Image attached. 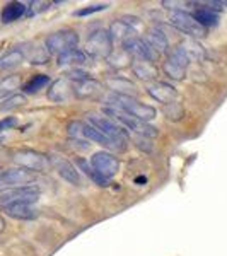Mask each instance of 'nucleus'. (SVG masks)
<instances>
[{"label":"nucleus","instance_id":"nucleus-22","mask_svg":"<svg viewBox=\"0 0 227 256\" xmlns=\"http://www.w3.org/2000/svg\"><path fill=\"white\" fill-rule=\"evenodd\" d=\"M6 214L12 218H18V220H31V218L38 217V210L31 207V204H12L4 207Z\"/></svg>","mask_w":227,"mask_h":256},{"label":"nucleus","instance_id":"nucleus-38","mask_svg":"<svg viewBox=\"0 0 227 256\" xmlns=\"http://www.w3.org/2000/svg\"><path fill=\"white\" fill-rule=\"evenodd\" d=\"M18 125V118L14 116H9V118H4L0 120V132H6V130H10Z\"/></svg>","mask_w":227,"mask_h":256},{"label":"nucleus","instance_id":"nucleus-26","mask_svg":"<svg viewBox=\"0 0 227 256\" xmlns=\"http://www.w3.org/2000/svg\"><path fill=\"white\" fill-rule=\"evenodd\" d=\"M28 12V6L26 4H22V2H10V4H7L6 7H4V10H2V22L4 24H10V22H14V20H18L22 18L24 14Z\"/></svg>","mask_w":227,"mask_h":256},{"label":"nucleus","instance_id":"nucleus-23","mask_svg":"<svg viewBox=\"0 0 227 256\" xmlns=\"http://www.w3.org/2000/svg\"><path fill=\"white\" fill-rule=\"evenodd\" d=\"M89 62V55L82 50H70V52L64 53V55L58 56V65L60 67H80V65L88 64Z\"/></svg>","mask_w":227,"mask_h":256},{"label":"nucleus","instance_id":"nucleus-5","mask_svg":"<svg viewBox=\"0 0 227 256\" xmlns=\"http://www.w3.org/2000/svg\"><path fill=\"white\" fill-rule=\"evenodd\" d=\"M79 44V34L72 30H62L56 32H52L44 41V46H46L48 53H55V55H64V53L70 52V50H76Z\"/></svg>","mask_w":227,"mask_h":256},{"label":"nucleus","instance_id":"nucleus-4","mask_svg":"<svg viewBox=\"0 0 227 256\" xmlns=\"http://www.w3.org/2000/svg\"><path fill=\"white\" fill-rule=\"evenodd\" d=\"M169 22H171V26H174L176 30L192 36V40L204 38V36L207 34V30H205V28L193 18L192 12H188V10H172L171 16H169Z\"/></svg>","mask_w":227,"mask_h":256},{"label":"nucleus","instance_id":"nucleus-13","mask_svg":"<svg viewBox=\"0 0 227 256\" xmlns=\"http://www.w3.org/2000/svg\"><path fill=\"white\" fill-rule=\"evenodd\" d=\"M90 164H92V168L96 169L101 176L108 178L111 180L116 172L120 171V160L118 158H114L113 154H110V152H96V154L90 158Z\"/></svg>","mask_w":227,"mask_h":256},{"label":"nucleus","instance_id":"nucleus-32","mask_svg":"<svg viewBox=\"0 0 227 256\" xmlns=\"http://www.w3.org/2000/svg\"><path fill=\"white\" fill-rule=\"evenodd\" d=\"M162 111H164V114H166V118L172 120V122H178L184 114L183 106H181L178 101H171V102H168V104H164Z\"/></svg>","mask_w":227,"mask_h":256},{"label":"nucleus","instance_id":"nucleus-36","mask_svg":"<svg viewBox=\"0 0 227 256\" xmlns=\"http://www.w3.org/2000/svg\"><path fill=\"white\" fill-rule=\"evenodd\" d=\"M48 7H52V2H41V0H38V2H31V7H28V14L30 16H34L38 14V12H43L46 10Z\"/></svg>","mask_w":227,"mask_h":256},{"label":"nucleus","instance_id":"nucleus-3","mask_svg":"<svg viewBox=\"0 0 227 256\" xmlns=\"http://www.w3.org/2000/svg\"><path fill=\"white\" fill-rule=\"evenodd\" d=\"M104 113L108 114L111 120H114V122H120L125 125V130H132L135 132V134H138L140 137H146V138H152L156 137V135L159 134L158 128L148 125L147 122H142V120H137L134 116H130V114L123 113V111L120 110H114V108H104Z\"/></svg>","mask_w":227,"mask_h":256},{"label":"nucleus","instance_id":"nucleus-11","mask_svg":"<svg viewBox=\"0 0 227 256\" xmlns=\"http://www.w3.org/2000/svg\"><path fill=\"white\" fill-rule=\"evenodd\" d=\"M40 198L38 186H20L0 193V207H7L12 204H34Z\"/></svg>","mask_w":227,"mask_h":256},{"label":"nucleus","instance_id":"nucleus-20","mask_svg":"<svg viewBox=\"0 0 227 256\" xmlns=\"http://www.w3.org/2000/svg\"><path fill=\"white\" fill-rule=\"evenodd\" d=\"M102 84L94 79H86L82 82H76V98L80 99H94L102 92Z\"/></svg>","mask_w":227,"mask_h":256},{"label":"nucleus","instance_id":"nucleus-19","mask_svg":"<svg viewBox=\"0 0 227 256\" xmlns=\"http://www.w3.org/2000/svg\"><path fill=\"white\" fill-rule=\"evenodd\" d=\"M146 41L148 43V46L154 50L158 55H162V53L168 52V46H169L168 36L164 34V31L160 30L159 26H152L150 30L147 31Z\"/></svg>","mask_w":227,"mask_h":256},{"label":"nucleus","instance_id":"nucleus-24","mask_svg":"<svg viewBox=\"0 0 227 256\" xmlns=\"http://www.w3.org/2000/svg\"><path fill=\"white\" fill-rule=\"evenodd\" d=\"M132 70L142 80H152L158 77V67L152 62L147 60H137V58L132 60Z\"/></svg>","mask_w":227,"mask_h":256},{"label":"nucleus","instance_id":"nucleus-6","mask_svg":"<svg viewBox=\"0 0 227 256\" xmlns=\"http://www.w3.org/2000/svg\"><path fill=\"white\" fill-rule=\"evenodd\" d=\"M86 53L94 58H110L113 53V38L110 30H98L88 38Z\"/></svg>","mask_w":227,"mask_h":256},{"label":"nucleus","instance_id":"nucleus-33","mask_svg":"<svg viewBox=\"0 0 227 256\" xmlns=\"http://www.w3.org/2000/svg\"><path fill=\"white\" fill-rule=\"evenodd\" d=\"M110 64L113 65V67H118V68L128 67V65H132V56L122 48L118 53H114V55L111 53V55H110Z\"/></svg>","mask_w":227,"mask_h":256},{"label":"nucleus","instance_id":"nucleus-1","mask_svg":"<svg viewBox=\"0 0 227 256\" xmlns=\"http://www.w3.org/2000/svg\"><path fill=\"white\" fill-rule=\"evenodd\" d=\"M108 102L114 110L123 111V113L130 114V116L142 120V122H150V120H154L156 114H158L156 108H152V106H148V104H144L137 98H132V96L111 94L108 98Z\"/></svg>","mask_w":227,"mask_h":256},{"label":"nucleus","instance_id":"nucleus-37","mask_svg":"<svg viewBox=\"0 0 227 256\" xmlns=\"http://www.w3.org/2000/svg\"><path fill=\"white\" fill-rule=\"evenodd\" d=\"M164 7H168V9H172V10H186L188 6H195L193 2H176V0H172V2H162Z\"/></svg>","mask_w":227,"mask_h":256},{"label":"nucleus","instance_id":"nucleus-9","mask_svg":"<svg viewBox=\"0 0 227 256\" xmlns=\"http://www.w3.org/2000/svg\"><path fill=\"white\" fill-rule=\"evenodd\" d=\"M36 180V174L28 169L14 168L0 172V193L7 190H14L20 186H30V183Z\"/></svg>","mask_w":227,"mask_h":256},{"label":"nucleus","instance_id":"nucleus-40","mask_svg":"<svg viewBox=\"0 0 227 256\" xmlns=\"http://www.w3.org/2000/svg\"><path fill=\"white\" fill-rule=\"evenodd\" d=\"M218 6H224V7H227V0H220V2H217Z\"/></svg>","mask_w":227,"mask_h":256},{"label":"nucleus","instance_id":"nucleus-8","mask_svg":"<svg viewBox=\"0 0 227 256\" xmlns=\"http://www.w3.org/2000/svg\"><path fill=\"white\" fill-rule=\"evenodd\" d=\"M68 134L72 135V137H84V138L92 140V142H98L99 146H102L106 148H114V150H118V147L114 146V142H111L104 134H101V132H99L98 128H94L90 123L70 122L68 123Z\"/></svg>","mask_w":227,"mask_h":256},{"label":"nucleus","instance_id":"nucleus-15","mask_svg":"<svg viewBox=\"0 0 227 256\" xmlns=\"http://www.w3.org/2000/svg\"><path fill=\"white\" fill-rule=\"evenodd\" d=\"M72 98H76V82H72L68 77L50 84L48 99H52L53 102H67Z\"/></svg>","mask_w":227,"mask_h":256},{"label":"nucleus","instance_id":"nucleus-39","mask_svg":"<svg viewBox=\"0 0 227 256\" xmlns=\"http://www.w3.org/2000/svg\"><path fill=\"white\" fill-rule=\"evenodd\" d=\"M4 229H6V220L4 217H0V232H4Z\"/></svg>","mask_w":227,"mask_h":256},{"label":"nucleus","instance_id":"nucleus-14","mask_svg":"<svg viewBox=\"0 0 227 256\" xmlns=\"http://www.w3.org/2000/svg\"><path fill=\"white\" fill-rule=\"evenodd\" d=\"M123 50H125L130 56H135L137 60H147V62H152V64H154L159 56L154 50L148 46L147 41L138 38V36L126 40L125 43H123Z\"/></svg>","mask_w":227,"mask_h":256},{"label":"nucleus","instance_id":"nucleus-2","mask_svg":"<svg viewBox=\"0 0 227 256\" xmlns=\"http://www.w3.org/2000/svg\"><path fill=\"white\" fill-rule=\"evenodd\" d=\"M89 123L94 128H98L101 134H104L111 142H114V146L118 147V150H125L126 144H128V132L125 130V126L118 125L114 120L110 116H102V114H89Z\"/></svg>","mask_w":227,"mask_h":256},{"label":"nucleus","instance_id":"nucleus-12","mask_svg":"<svg viewBox=\"0 0 227 256\" xmlns=\"http://www.w3.org/2000/svg\"><path fill=\"white\" fill-rule=\"evenodd\" d=\"M190 65V58L186 53L183 52L180 46L172 52V55H169V58L164 62L162 70L164 74L172 80H183L186 77V68Z\"/></svg>","mask_w":227,"mask_h":256},{"label":"nucleus","instance_id":"nucleus-7","mask_svg":"<svg viewBox=\"0 0 227 256\" xmlns=\"http://www.w3.org/2000/svg\"><path fill=\"white\" fill-rule=\"evenodd\" d=\"M14 162L19 168L28 169L31 172H46L50 166H52V160L48 156L41 154V152L30 150V148H24V150H18L14 154Z\"/></svg>","mask_w":227,"mask_h":256},{"label":"nucleus","instance_id":"nucleus-27","mask_svg":"<svg viewBox=\"0 0 227 256\" xmlns=\"http://www.w3.org/2000/svg\"><path fill=\"white\" fill-rule=\"evenodd\" d=\"M180 48L183 50L184 53H186V56L190 58V62L195 60V62H202L207 58V52H205V48L202 46L200 43H198L196 40H184L183 43L180 44Z\"/></svg>","mask_w":227,"mask_h":256},{"label":"nucleus","instance_id":"nucleus-10","mask_svg":"<svg viewBox=\"0 0 227 256\" xmlns=\"http://www.w3.org/2000/svg\"><path fill=\"white\" fill-rule=\"evenodd\" d=\"M142 30V20L138 18H132V16H125L122 19H116L110 28L111 38L118 40L122 43H125L126 40L135 38L138 34V31Z\"/></svg>","mask_w":227,"mask_h":256},{"label":"nucleus","instance_id":"nucleus-30","mask_svg":"<svg viewBox=\"0 0 227 256\" xmlns=\"http://www.w3.org/2000/svg\"><path fill=\"white\" fill-rule=\"evenodd\" d=\"M77 166H79V168H77L79 171H84L86 174H88V176L90 178V180L94 181V183L99 184V186H108V184H110V180H108V178H104V176L99 174L96 169L90 168L84 159H79V160H77Z\"/></svg>","mask_w":227,"mask_h":256},{"label":"nucleus","instance_id":"nucleus-16","mask_svg":"<svg viewBox=\"0 0 227 256\" xmlns=\"http://www.w3.org/2000/svg\"><path fill=\"white\" fill-rule=\"evenodd\" d=\"M53 162H55L56 171H58L60 178H64L67 183L74 184V186H82L80 172L72 162H68V160L64 159V158H55V159H53Z\"/></svg>","mask_w":227,"mask_h":256},{"label":"nucleus","instance_id":"nucleus-25","mask_svg":"<svg viewBox=\"0 0 227 256\" xmlns=\"http://www.w3.org/2000/svg\"><path fill=\"white\" fill-rule=\"evenodd\" d=\"M193 18H195L198 22L207 30V28L217 26L218 24V10L212 9L210 6L208 7H198V9H195V12H193Z\"/></svg>","mask_w":227,"mask_h":256},{"label":"nucleus","instance_id":"nucleus-21","mask_svg":"<svg viewBox=\"0 0 227 256\" xmlns=\"http://www.w3.org/2000/svg\"><path fill=\"white\" fill-rule=\"evenodd\" d=\"M26 60V44L22 46H16L14 50H10L9 53H6L4 56H0V70H10L16 68L18 65H20Z\"/></svg>","mask_w":227,"mask_h":256},{"label":"nucleus","instance_id":"nucleus-17","mask_svg":"<svg viewBox=\"0 0 227 256\" xmlns=\"http://www.w3.org/2000/svg\"><path fill=\"white\" fill-rule=\"evenodd\" d=\"M147 92L150 94L156 101L164 102V104H168V102H171V101H176V96H178V90L172 88L171 84H168V82H154V84H150L147 88Z\"/></svg>","mask_w":227,"mask_h":256},{"label":"nucleus","instance_id":"nucleus-31","mask_svg":"<svg viewBox=\"0 0 227 256\" xmlns=\"http://www.w3.org/2000/svg\"><path fill=\"white\" fill-rule=\"evenodd\" d=\"M48 84H50V77L44 76V74H38V76H34L31 80H28L26 84H24V92L36 94V92H40L41 89L46 88Z\"/></svg>","mask_w":227,"mask_h":256},{"label":"nucleus","instance_id":"nucleus-34","mask_svg":"<svg viewBox=\"0 0 227 256\" xmlns=\"http://www.w3.org/2000/svg\"><path fill=\"white\" fill-rule=\"evenodd\" d=\"M24 104H26V96H22V94H14V96L7 98L6 101L0 104V110L9 111L14 108H20V106H24Z\"/></svg>","mask_w":227,"mask_h":256},{"label":"nucleus","instance_id":"nucleus-29","mask_svg":"<svg viewBox=\"0 0 227 256\" xmlns=\"http://www.w3.org/2000/svg\"><path fill=\"white\" fill-rule=\"evenodd\" d=\"M26 58L31 62V64H36V65H43L46 64L48 58H50V53L46 46H32V48H26Z\"/></svg>","mask_w":227,"mask_h":256},{"label":"nucleus","instance_id":"nucleus-28","mask_svg":"<svg viewBox=\"0 0 227 256\" xmlns=\"http://www.w3.org/2000/svg\"><path fill=\"white\" fill-rule=\"evenodd\" d=\"M20 84H22L20 76H9L4 80H0V99L14 96V92L20 88Z\"/></svg>","mask_w":227,"mask_h":256},{"label":"nucleus","instance_id":"nucleus-18","mask_svg":"<svg viewBox=\"0 0 227 256\" xmlns=\"http://www.w3.org/2000/svg\"><path fill=\"white\" fill-rule=\"evenodd\" d=\"M106 86L108 89L113 90V94H122V96H132L135 98L137 96V88L135 84L128 79H123L120 76H113L106 79Z\"/></svg>","mask_w":227,"mask_h":256},{"label":"nucleus","instance_id":"nucleus-35","mask_svg":"<svg viewBox=\"0 0 227 256\" xmlns=\"http://www.w3.org/2000/svg\"><path fill=\"white\" fill-rule=\"evenodd\" d=\"M108 9V4H94V6H88V7H82V9L74 12L76 18H86L89 14H94V12H99V10H104Z\"/></svg>","mask_w":227,"mask_h":256}]
</instances>
